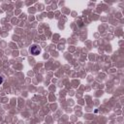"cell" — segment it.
<instances>
[{"label":"cell","mask_w":124,"mask_h":124,"mask_svg":"<svg viewBox=\"0 0 124 124\" xmlns=\"http://www.w3.org/2000/svg\"><path fill=\"white\" fill-rule=\"evenodd\" d=\"M30 53L33 54V55H38L40 52H41V47L38 46L37 45H33L30 46V49H29Z\"/></svg>","instance_id":"cell-1"},{"label":"cell","mask_w":124,"mask_h":124,"mask_svg":"<svg viewBox=\"0 0 124 124\" xmlns=\"http://www.w3.org/2000/svg\"><path fill=\"white\" fill-rule=\"evenodd\" d=\"M3 82V78H2V76H0V84Z\"/></svg>","instance_id":"cell-2"}]
</instances>
